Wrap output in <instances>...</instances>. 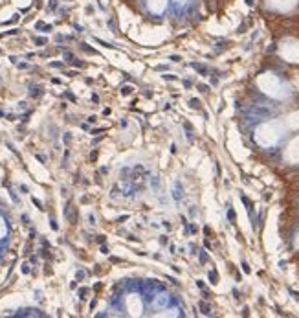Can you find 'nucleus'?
Returning <instances> with one entry per match:
<instances>
[{
  "label": "nucleus",
  "mask_w": 299,
  "mask_h": 318,
  "mask_svg": "<svg viewBox=\"0 0 299 318\" xmlns=\"http://www.w3.org/2000/svg\"><path fill=\"white\" fill-rule=\"evenodd\" d=\"M285 57L288 61H295L299 63V43H290L288 46H285Z\"/></svg>",
  "instance_id": "1"
},
{
  "label": "nucleus",
  "mask_w": 299,
  "mask_h": 318,
  "mask_svg": "<svg viewBox=\"0 0 299 318\" xmlns=\"http://www.w3.org/2000/svg\"><path fill=\"white\" fill-rule=\"evenodd\" d=\"M270 4H272L273 8L281 9V11H286V9L294 8L295 0H270Z\"/></svg>",
  "instance_id": "2"
},
{
  "label": "nucleus",
  "mask_w": 299,
  "mask_h": 318,
  "mask_svg": "<svg viewBox=\"0 0 299 318\" xmlns=\"http://www.w3.org/2000/svg\"><path fill=\"white\" fill-rule=\"evenodd\" d=\"M290 156L295 160H299V140H295L290 146Z\"/></svg>",
  "instance_id": "3"
},
{
  "label": "nucleus",
  "mask_w": 299,
  "mask_h": 318,
  "mask_svg": "<svg viewBox=\"0 0 299 318\" xmlns=\"http://www.w3.org/2000/svg\"><path fill=\"white\" fill-rule=\"evenodd\" d=\"M121 92H123L125 96H127V94H131V92H132V89H131V87H125V89L121 90Z\"/></svg>",
  "instance_id": "5"
},
{
  "label": "nucleus",
  "mask_w": 299,
  "mask_h": 318,
  "mask_svg": "<svg viewBox=\"0 0 299 318\" xmlns=\"http://www.w3.org/2000/svg\"><path fill=\"white\" fill-rule=\"evenodd\" d=\"M66 217L72 221V225H75V213H74V206H68V210H66Z\"/></svg>",
  "instance_id": "4"
}]
</instances>
